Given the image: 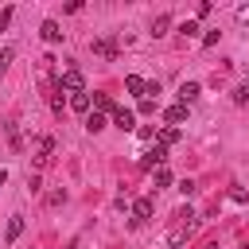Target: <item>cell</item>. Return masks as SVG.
<instances>
[{
  "mask_svg": "<svg viewBox=\"0 0 249 249\" xmlns=\"http://www.w3.org/2000/svg\"><path fill=\"white\" fill-rule=\"evenodd\" d=\"M62 89H70V93H82V89H86V78H82V70L66 66V70L58 74V93H62Z\"/></svg>",
  "mask_w": 249,
  "mask_h": 249,
  "instance_id": "1",
  "label": "cell"
},
{
  "mask_svg": "<svg viewBox=\"0 0 249 249\" xmlns=\"http://www.w3.org/2000/svg\"><path fill=\"white\" fill-rule=\"evenodd\" d=\"M163 160H167V148H163V144H152V148L140 156V167H152V171H156V167H163Z\"/></svg>",
  "mask_w": 249,
  "mask_h": 249,
  "instance_id": "2",
  "label": "cell"
},
{
  "mask_svg": "<svg viewBox=\"0 0 249 249\" xmlns=\"http://www.w3.org/2000/svg\"><path fill=\"white\" fill-rule=\"evenodd\" d=\"M152 214H156V202H152V198H136V202H132V226H144Z\"/></svg>",
  "mask_w": 249,
  "mask_h": 249,
  "instance_id": "3",
  "label": "cell"
},
{
  "mask_svg": "<svg viewBox=\"0 0 249 249\" xmlns=\"http://www.w3.org/2000/svg\"><path fill=\"white\" fill-rule=\"evenodd\" d=\"M19 233H23V214H12L8 218V230H4V245H16Z\"/></svg>",
  "mask_w": 249,
  "mask_h": 249,
  "instance_id": "4",
  "label": "cell"
},
{
  "mask_svg": "<svg viewBox=\"0 0 249 249\" xmlns=\"http://www.w3.org/2000/svg\"><path fill=\"white\" fill-rule=\"evenodd\" d=\"M163 121H167L171 128H179V124L187 121V105H179V101H175V105H167V109H163Z\"/></svg>",
  "mask_w": 249,
  "mask_h": 249,
  "instance_id": "5",
  "label": "cell"
},
{
  "mask_svg": "<svg viewBox=\"0 0 249 249\" xmlns=\"http://www.w3.org/2000/svg\"><path fill=\"white\" fill-rule=\"evenodd\" d=\"M113 124H117L121 132H132V128H136V113H132V109H117V113H113Z\"/></svg>",
  "mask_w": 249,
  "mask_h": 249,
  "instance_id": "6",
  "label": "cell"
},
{
  "mask_svg": "<svg viewBox=\"0 0 249 249\" xmlns=\"http://www.w3.org/2000/svg\"><path fill=\"white\" fill-rule=\"evenodd\" d=\"M39 35H43L47 43H62V27H58V19H43V27H39Z\"/></svg>",
  "mask_w": 249,
  "mask_h": 249,
  "instance_id": "7",
  "label": "cell"
},
{
  "mask_svg": "<svg viewBox=\"0 0 249 249\" xmlns=\"http://www.w3.org/2000/svg\"><path fill=\"white\" fill-rule=\"evenodd\" d=\"M198 93H202V86H198V82H183V86H179V105L198 101Z\"/></svg>",
  "mask_w": 249,
  "mask_h": 249,
  "instance_id": "8",
  "label": "cell"
},
{
  "mask_svg": "<svg viewBox=\"0 0 249 249\" xmlns=\"http://www.w3.org/2000/svg\"><path fill=\"white\" fill-rule=\"evenodd\" d=\"M51 152H54V140L43 136V140H39V152H35V167H47V163H51Z\"/></svg>",
  "mask_w": 249,
  "mask_h": 249,
  "instance_id": "9",
  "label": "cell"
},
{
  "mask_svg": "<svg viewBox=\"0 0 249 249\" xmlns=\"http://www.w3.org/2000/svg\"><path fill=\"white\" fill-rule=\"evenodd\" d=\"M93 54H101V58H117V43H113V39H93Z\"/></svg>",
  "mask_w": 249,
  "mask_h": 249,
  "instance_id": "10",
  "label": "cell"
},
{
  "mask_svg": "<svg viewBox=\"0 0 249 249\" xmlns=\"http://www.w3.org/2000/svg\"><path fill=\"white\" fill-rule=\"evenodd\" d=\"M109 121H105V113H97V109H89L86 113V132H101Z\"/></svg>",
  "mask_w": 249,
  "mask_h": 249,
  "instance_id": "11",
  "label": "cell"
},
{
  "mask_svg": "<svg viewBox=\"0 0 249 249\" xmlns=\"http://www.w3.org/2000/svg\"><path fill=\"white\" fill-rule=\"evenodd\" d=\"M179 136H183V132L167 124V128H160V136H156V144H163V148H171V144H179Z\"/></svg>",
  "mask_w": 249,
  "mask_h": 249,
  "instance_id": "12",
  "label": "cell"
},
{
  "mask_svg": "<svg viewBox=\"0 0 249 249\" xmlns=\"http://www.w3.org/2000/svg\"><path fill=\"white\" fill-rule=\"evenodd\" d=\"M70 109L74 113H89V93L82 89V93H70Z\"/></svg>",
  "mask_w": 249,
  "mask_h": 249,
  "instance_id": "13",
  "label": "cell"
},
{
  "mask_svg": "<svg viewBox=\"0 0 249 249\" xmlns=\"http://www.w3.org/2000/svg\"><path fill=\"white\" fill-rule=\"evenodd\" d=\"M167 27H171V16H156V19H152V35H156V39L167 35Z\"/></svg>",
  "mask_w": 249,
  "mask_h": 249,
  "instance_id": "14",
  "label": "cell"
},
{
  "mask_svg": "<svg viewBox=\"0 0 249 249\" xmlns=\"http://www.w3.org/2000/svg\"><path fill=\"white\" fill-rule=\"evenodd\" d=\"M93 105H97V113H117V105H113V97H109V93H97V97H93Z\"/></svg>",
  "mask_w": 249,
  "mask_h": 249,
  "instance_id": "15",
  "label": "cell"
},
{
  "mask_svg": "<svg viewBox=\"0 0 249 249\" xmlns=\"http://www.w3.org/2000/svg\"><path fill=\"white\" fill-rule=\"evenodd\" d=\"M124 89H128V93H140V97H144V78L128 74V78H124Z\"/></svg>",
  "mask_w": 249,
  "mask_h": 249,
  "instance_id": "16",
  "label": "cell"
},
{
  "mask_svg": "<svg viewBox=\"0 0 249 249\" xmlns=\"http://www.w3.org/2000/svg\"><path fill=\"white\" fill-rule=\"evenodd\" d=\"M12 58H16V47H4V51H0V78L8 74V66H12Z\"/></svg>",
  "mask_w": 249,
  "mask_h": 249,
  "instance_id": "17",
  "label": "cell"
},
{
  "mask_svg": "<svg viewBox=\"0 0 249 249\" xmlns=\"http://www.w3.org/2000/svg\"><path fill=\"white\" fill-rule=\"evenodd\" d=\"M179 35H183V39L198 35V19H183V23H179Z\"/></svg>",
  "mask_w": 249,
  "mask_h": 249,
  "instance_id": "18",
  "label": "cell"
},
{
  "mask_svg": "<svg viewBox=\"0 0 249 249\" xmlns=\"http://www.w3.org/2000/svg\"><path fill=\"white\" fill-rule=\"evenodd\" d=\"M160 187H171V171L167 167H156V191Z\"/></svg>",
  "mask_w": 249,
  "mask_h": 249,
  "instance_id": "19",
  "label": "cell"
},
{
  "mask_svg": "<svg viewBox=\"0 0 249 249\" xmlns=\"http://www.w3.org/2000/svg\"><path fill=\"white\" fill-rule=\"evenodd\" d=\"M245 101H249V86H237L233 89V105H245Z\"/></svg>",
  "mask_w": 249,
  "mask_h": 249,
  "instance_id": "20",
  "label": "cell"
},
{
  "mask_svg": "<svg viewBox=\"0 0 249 249\" xmlns=\"http://www.w3.org/2000/svg\"><path fill=\"white\" fill-rule=\"evenodd\" d=\"M136 113H156V101H152V97H140V105H136Z\"/></svg>",
  "mask_w": 249,
  "mask_h": 249,
  "instance_id": "21",
  "label": "cell"
},
{
  "mask_svg": "<svg viewBox=\"0 0 249 249\" xmlns=\"http://www.w3.org/2000/svg\"><path fill=\"white\" fill-rule=\"evenodd\" d=\"M195 16L202 19V16H210V0H198V8H195Z\"/></svg>",
  "mask_w": 249,
  "mask_h": 249,
  "instance_id": "22",
  "label": "cell"
},
{
  "mask_svg": "<svg viewBox=\"0 0 249 249\" xmlns=\"http://www.w3.org/2000/svg\"><path fill=\"white\" fill-rule=\"evenodd\" d=\"M218 35H222V31H206V35H202V47H214V43H218Z\"/></svg>",
  "mask_w": 249,
  "mask_h": 249,
  "instance_id": "23",
  "label": "cell"
},
{
  "mask_svg": "<svg viewBox=\"0 0 249 249\" xmlns=\"http://www.w3.org/2000/svg\"><path fill=\"white\" fill-rule=\"evenodd\" d=\"M230 198H233V202H245V198H249V195H245V191H241V187H230Z\"/></svg>",
  "mask_w": 249,
  "mask_h": 249,
  "instance_id": "24",
  "label": "cell"
},
{
  "mask_svg": "<svg viewBox=\"0 0 249 249\" xmlns=\"http://www.w3.org/2000/svg\"><path fill=\"white\" fill-rule=\"evenodd\" d=\"M8 23H12V8H0V31H4Z\"/></svg>",
  "mask_w": 249,
  "mask_h": 249,
  "instance_id": "25",
  "label": "cell"
},
{
  "mask_svg": "<svg viewBox=\"0 0 249 249\" xmlns=\"http://www.w3.org/2000/svg\"><path fill=\"white\" fill-rule=\"evenodd\" d=\"M4 183H8V171H4V167H0V187H4Z\"/></svg>",
  "mask_w": 249,
  "mask_h": 249,
  "instance_id": "26",
  "label": "cell"
},
{
  "mask_svg": "<svg viewBox=\"0 0 249 249\" xmlns=\"http://www.w3.org/2000/svg\"><path fill=\"white\" fill-rule=\"evenodd\" d=\"M206 249H218V245H206Z\"/></svg>",
  "mask_w": 249,
  "mask_h": 249,
  "instance_id": "27",
  "label": "cell"
}]
</instances>
